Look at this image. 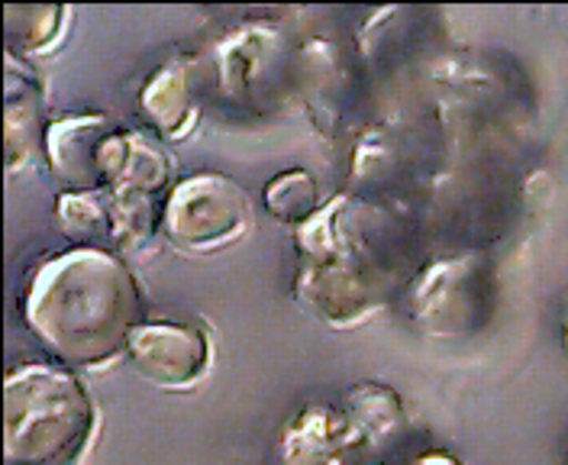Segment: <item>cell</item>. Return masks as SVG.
Here are the masks:
<instances>
[{"mask_svg": "<svg viewBox=\"0 0 568 465\" xmlns=\"http://www.w3.org/2000/svg\"><path fill=\"white\" fill-rule=\"evenodd\" d=\"M98 433V407L69 368L27 362L3 385V463L78 465Z\"/></svg>", "mask_w": 568, "mask_h": 465, "instance_id": "7a4b0ae2", "label": "cell"}, {"mask_svg": "<svg viewBox=\"0 0 568 465\" xmlns=\"http://www.w3.org/2000/svg\"><path fill=\"white\" fill-rule=\"evenodd\" d=\"M142 117L149 127H155L162 137L181 140L191 133L197 120V101H194V81L184 62H169L145 81L140 94Z\"/></svg>", "mask_w": 568, "mask_h": 465, "instance_id": "9c48e42d", "label": "cell"}, {"mask_svg": "<svg viewBox=\"0 0 568 465\" xmlns=\"http://www.w3.org/2000/svg\"><path fill=\"white\" fill-rule=\"evenodd\" d=\"M349 414H353L355 427L358 433H368V436H385L390 429L400 424V401L397 394L388 388H378V385H358L349 394Z\"/></svg>", "mask_w": 568, "mask_h": 465, "instance_id": "5bb4252c", "label": "cell"}, {"mask_svg": "<svg viewBox=\"0 0 568 465\" xmlns=\"http://www.w3.org/2000/svg\"><path fill=\"white\" fill-rule=\"evenodd\" d=\"M123 130L113 127L101 113H74L49 123L45 133V152L49 165L62 181H69L78 191H101V184H110Z\"/></svg>", "mask_w": 568, "mask_h": 465, "instance_id": "5b68a950", "label": "cell"}, {"mask_svg": "<svg viewBox=\"0 0 568 465\" xmlns=\"http://www.w3.org/2000/svg\"><path fill=\"white\" fill-rule=\"evenodd\" d=\"M566 350H568V317H566Z\"/></svg>", "mask_w": 568, "mask_h": 465, "instance_id": "2e32d148", "label": "cell"}, {"mask_svg": "<svg viewBox=\"0 0 568 465\" xmlns=\"http://www.w3.org/2000/svg\"><path fill=\"white\" fill-rule=\"evenodd\" d=\"M410 465H462L459 459H453L449 453H424V456H417Z\"/></svg>", "mask_w": 568, "mask_h": 465, "instance_id": "9a60e30c", "label": "cell"}, {"mask_svg": "<svg viewBox=\"0 0 568 465\" xmlns=\"http://www.w3.org/2000/svg\"><path fill=\"white\" fill-rule=\"evenodd\" d=\"M265 211L282 223H307L320 211L317 184L304 169L275 175L265 188Z\"/></svg>", "mask_w": 568, "mask_h": 465, "instance_id": "4fadbf2b", "label": "cell"}, {"mask_svg": "<svg viewBox=\"0 0 568 465\" xmlns=\"http://www.w3.org/2000/svg\"><path fill=\"white\" fill-rule=\"evenodd\" d=\"M475 265L456 259L424 272V279L410 287V321L436 340H449L468 326L475 291H471Z\"/></svg>", "mask_w": 568, "mask_h": 465, "instance_id": "52a82bcc", "label": "cell"}, {"mask_svg": "<svg viewBox=\"0 0 568 465\" xmlns=\"http://www.w3.org/2000/svg\"><path fill=\"white\" fill-rule=\"evenodd\" d=\"M23 317L65 368H104L130 353L145 311L123 259L104 246H78L36 269Z\"/></svg>", "mask_w": 568, "mask_h": 465, "instance_id": "6da1fadb", "label": "cell"}, {"mask_svg": "<svg viewBox=\"0 0 568 465\" xmlns=\"http://www.w3.org/2000/svg\"><path fill=\"white\" fill-rule=\"evenodd\" d=\"M42 88L36 74L7 52V78H3V145L7 169L13 172L20 162H30L39 143H45L49 127L42 123Z\"/></svg>", "mask_w": 568, "mask_h": 465, "instance_id": "ba28073f", "label": "cell"}, {"mask_svg": "<svg viewBox=\"0 0 568 465\" xmlns=\"http://www.w3.org/2000/svg\"><path fill=\"white\" fill-rule=\"evenodd\" d=\"M62 20H65V7L59 3H7L3 7V37L7 49L17 55H30L49 49L59 33H62Z\"/></svg>", "mask_w": 568, "mask_h": 465, "instance_id": "8fae6325", "label": "cell"}, {"mask_svg": "<svg viewBox=\"0 0 568 465\" xmlns=\"http://www.w3.org/2000/svg\"><path fill=\"white\" fill-rule=\"evenodd\" d=\"M252 220L248 194L226 175L201 172L178 181L162 208L159 230L181 252L207 255L243 240Z\"/></svg>", "mask_w": 568, "mask_h": 465, "instance_id": "277c9868", "label": "cell"}, {"mask_svg": "<svg viewBox=\"0 0 568 465\" xmlns=\"http://www.w3.org/2000/svg\"><path fill=\"white\" fill-rule=\"evenodd\" d=\"M169 181V159L162 145L152 143L142 133H126L120 145V159L110 179V191H130V194H155Z\"/></svg>", "mask_w": 568, "mask_h": 465, "instance_id": "30bf717a", "label": "cell"}, {"mask_svg": "<svg viewBox=\"0 0 568 465\" xmlns=\"http://www.w3.org/2000/svg\"><path fill=\"white\" fill-rule=\"evenodd\" d=\"M59 223L69 236L94 243H113L110 191H65L59 194Z\"/></svg>", "mask_w": 568, "mask_h": 465, "instance_id": "7c38bea8", "label": "cell"}, {"mask_svg": "<svg viewBox=\"0 0 568 465\" xmlns=\"http://www.w3.org/2000/svg\"><path fill=\"white\" fill-rule=\"evenodd\" d=\"M346 201L320 208L297 226V301L323 323L346 330L378 307V272L343 226Z\"/></svg>", "mask_w": 568, "mask_h": 465, "instance_id": "3957f363", "label": "cell"}, {"mask_svg": "<svg viewBox=\"0 0 568 465\" xmlns=\"http://www.w3.org/2000/svg\"><path fill=\"white\" fill-rule=\"evenodd\" d=\"M130 365L162 392H191L211 368V340L187 323H142L130 343Z\"/></svg>", "mask_w": 568, "mask_h": 465, "instance_id": "8992f818", "label": "cell"}]
</instances>
